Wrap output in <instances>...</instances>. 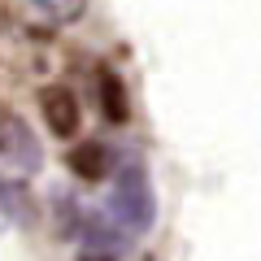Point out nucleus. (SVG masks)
<instances>
[{
    "instance_id": "obj_1",
    "label": "nucleus",
    "mask_w": 261,
    "mask_h": 261,
    "mask_svg": "<svg viewBox=\"0 0 261 261\" xmlns=\"http://www.w3.org/2000/svg\"><path fill=\"white\" fill-rule=\"evenodd\" d=\"M39 113H44V126L57 140H74L79 126H83V109H79V96L70 87H44L39 92Z\"/></svg>"
},
{
    "instance_id": "obj_2",
    "label": "nucleus",
    "mask_w": 261,
    "mask_h": 261,
    "mask_svg": "<svg viewBox=\"0 0 261 261\" xmlns=\"http://www.w3.org/2000/svg\"><path fill=\"white\" fill-rule=\"evenodd\" d=\"M118 218H122V226H148L152 222V192H148V178H144V170H126V178L118 183Z\"/></svg>"
},
{
    "instance_id": "obj_3",
    "label": "nucleus",
    "mask_w": 261,
    "mask_h": 261,
    "mask_svg": "<svg viewBox=\"0 0 261 261\" xmlns=\"http://www.w3.org/2000/svg\"><path fill=\"white\" fill-rule=\"evenodd\" d=\"M0 157L18 161L22 170H35L39 166V144L31 140L27 122H22L18 113H9L5 105H0Z\"/></svg>"
},
{
    "instance_id": "obj_4",
    "label": "nucleus",
    "mask_w": 261,
    "mask_h": 261,
    "mask_svg": "<svg viewBox=\"0 0 261 261\" xmlns=\"http://www.w3.org/2000/svg\"><path fill=\"white\" fill-rule=\"evenodd\" d=\"M96 92H100L105 122L122 126V122L130 118V100H126V83H122V74H118V70H109V65H100V70H96Z\"/></svg>"
},
{
    "instance_id": "obj_5",
    "label": "nucleus",
    "mask_w": 261,
    "mask_h": 261,
    "mask_svg": "<svg viewBox=\"0 0 261 261\" xmlns=\"http://www.w3.org/2000/svg\"><path fill=\"white\" fill-rule=\"evenodd\" d=\"M70 170H74L79 178H87V183L105 178V170H109V148H105V144H79V148L70 152Z\"/></svg>"
},
{
    "instance_id": "obj_6",
    "label": "nucleus",
    "mask_w": 261,
    "mask_h": 261,
    "mask_svg": "<svg viewBox=\"0 0 261 261\" xmlns=\"http://www.w3.org/2000/svg\"><path fill=\"white\" fill-rule=\"evenodd\" d=\"M31 9L39 13L44 22H53V27H61V22H74L79 13L87 9V0H27Z\"/></svg>"
},
{
    "instance_id": "obj_7",
    "label": "nucleus",
    "mask_w": 261,
    "mask_h": 261,
    "mask_svg": "<svg viewBox=\"0 0 261 261\" xmlns=\"http://www.w3.org/2000/svg\"><path fill=\"white\" fill-rule=\"evenodd\" d=\"M83 261H109V257H83Z\"/></svg>"
}]
</instances>
